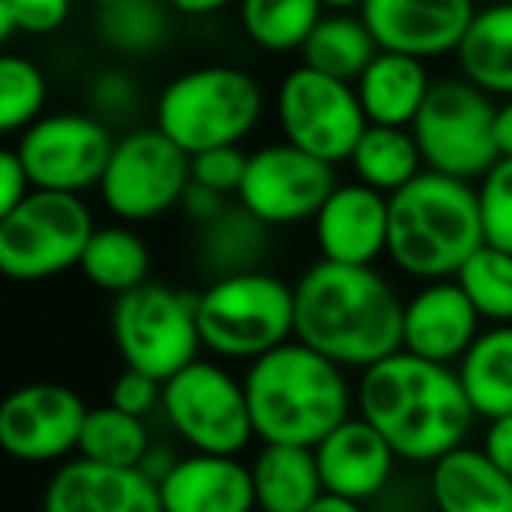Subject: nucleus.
I'll return each mask as SVG.
<instances>
[{"instance_id": "nucleus-1", "label": "nucleus", "mask_w": 512, "mask_h": 512, "mask_svg": "<svg viewBox=\"0 0 512 512\" xmlns=\"http://www.w3.org/2000/svg\"><path fill=\"white\" fill-rule=\"evenodd\" d=\"M405 300L373 265L321 258L293 283V338L345 370H366L401 349Z\"/></svg>"}, {"instance_id": "nucleus-2", "label": "nucleus", "mask_w": 512, "mask_h": 512, "mask_svg": "<svg viewBox=\"0 0 512 512\" xmlns=\"http://www.w3.org/2000/svg\"><path fill=\"white\" fill-rule=\"evenodd\" d=\"M356 408L408 464H432L464 446L478 418L457 370L405 349L366 366Z\"/></svg>"}, {"instance_id": "nucleus-3", "label": "nucleus", "mask_w": 512, "mask_h": 512, "mask_svg": "<svg viewBox=\"0 0 512 512\" xmlns=\"http://www.w3.org/2000/svg\"><path fill=\"white\" fill-rule=\"evenodd\" d=\"M255 439L317 446L352 411L345 366L321 356L300 338L276 345L244 373Z\"/></svg>"}, {"instance_id": "nucleus-4", "label": "nucleus", "mask_w": 512, "mask_h": 512, "mask_svg": "<svg viewBox=\"0 0 512 512\" xmlns=\"http://www.w3.org/2000/svg\"><path fill=\"white\" fill-rule=\"evenodd\" d=\"M387 255L415 279H453L485 244L478 189L443 171H422L405 189L387 196Z\"/></svg>"}, {"instance_id": "nucleus-5", "label": "nucleus", "mask_w": 512, "mask_h": 512, "mask_svg": "<svg viewBox=\"0 0 512 512\" xmlns=\"http://www.w3.org/2000/svg\"><path fill=\"white\" fill-rule=\"evenodd\" d=\"M262 112L265 95L255 74L230 63H203L164 84L154 126L192 157L209 147L241 143Z\"/></svg>"}, {"instance_id": "nucleus-6", "label": "nucleus", "mask_w": 512, "mask_h": 512, "mask_svg": "<svg viewBox=\"0 0 512 512\" xmlns=\"http://www.w3.org/2000/svg\"><path fill=\"white\" fill-rule=\"evenodd\" d=\"M196 317L206 352L251 363L293 338V286L265 269L216 276L196 293Z\"/></svg>"}, {"instance_id": "nucleus-7", "label": "nucleus", "mask_w": 512, "mask_h": 512, "mask_svg": "<svg viewBox=\"0 0 512 512\" xmlns=\"http://www.w3.org/2000/svg\"><path fill=\"white\" fill-rule=\"evenodd\" d=\"M91 230L95 216L81 196L32 189L0 220V276L42 283L77 269Z\"/></svg>"}, {"instance_id": "nucleus-8", "label": "nucleus", "mask_w": 512, "mask_h": 512, "mask_svg": "<svg viewBox=\"0 0 512 512\" xmlns=\"http://www.w3.org/2000/svg\"><path fill=\"white\" fill-rule=\"evenodd\" d=\"M112 342L122 363L164 384L203 352L196 293L150 279L119 293L112 304Z\"/></svg>"}, {"instance_id": "nucleus-9", "label": "nucleus", "mask_w": 512, "mask_h": 512, "mask_svg": "<svg viewBox=\"0 0 512 512\" xmlns=\"http://www.w3.org/2000/svg\"><path fill=\"white\" fill-rule=\"evenodd\" d=\"M411 133L425 157V168L464 178V182L481 178L499 161L492 95L467 77L432 81L429 95L411 122Z\"/></svg>"}, {"instance_id": "nucleus-10", "label": "nucleus", "mask_w": 512, "mask_h": 512, "mask_svg": "<svg viewBox=\"0 0 512 512\" xmlns=\"http://www.w3.org/2000/svg\"><path fill=\"white\" fill-rule=\"evenodd\" d=\"M189 182V154L157 126H143L115 136L98 192L115 220L147 223L182 203Z\"/></svg>"}, {"instance_id": "nucleus-11", "label": "nucleus", "mask_w": 512, "mask_h": 512, "mask_svg": "<svg viewBox=\"0 0 512 512\" xmlns=\"http://www.w3.org/2000/svg\"><path fill=\"white\" fill-rule=\"evenodd\" d=\"M168 425L199 453H241L255 439L244 380L213 359H192L161 384Z\"/></svg>"}, {"instance_id": "nucleus-12", "label": "nucleus", "mask_w": 512, "mask_h": 512, "mask_svg": "<svg viewBox=\"0 0 512 512\" xmlns=\"http://www.w3.org/2000/svg\"><path fill=\"white\" fill-rule=\"evenodd\" d=\"M276 119L293 147L328 164L349 161L363 129L370 126L352 81L321 74L307 63L279 81Z\"/></svg>"}, {"instance_id": "nucleus-13", "label": "nucleus", "mask_w": 512, "mask_h": 512, "mask_svg": "<svg viewBox=\"0 0 512 512\" xmlns=\"http://www.w3.org/2000/svg\"><path fill=\"white\" fill-rule=\"evenodd\" d=\"M112 147V126L95 112H49L21 133L14 150L32 178V189L84 196L98 189Z\"/></svg>"}, {"instance_id": "nucleus-14", "label": "nucleus", "mask_w": 512, "mask_h": 512, "mask_svg": "<svg viewBox=\"0 0 512 512\" xmlns=\"http://www.w3.org/2000/svg\"><path fill=\"white\" fill-rule=\"evenodd\" d=\"M335 185V164L283 140L248 154L237 203L269 227H293L314 220Z\"/></svg>"}, {"instance_id": "nucleus-15", "label": "nucleus", "mask_w": 512, "mask_h": 512, "mask_svg": "<svg viewBox=\"0 0 512 512\" xmlns=\"http://www.w3.org/2000/svg\"><path fill=\"white\" fill-rule=\"evenodd\" d=\"M88 405L67 384L35 380L0 398V453L18 464H60L77 453Z\"/></svg>"}, {"instance_id": "nucleus-16", "label": "nucleus", "mask_w": 512, "mask_h": 512, "mask_svg": "<svg viewBox=\"0 0 512 512\" xmlns=\"http://www.w3.org/2000/svg\"><path fill=\"white\" fill-rule=\"evenodd\" d=\"M359 14L380 49L432 60L457 53L474 18V0H363Z\"/></svg>"}, {"instance_id": "nucleus-17", "label": "nucleus", "mask_w": 512, "mask_h": 512, "mask_svg": "<svg viewBox=\"0 0 512 512\" xmlns=\"http://www.w3.org/2000/svg\"><path fill=\"white\" fill-rule=\"evenodd\" d=\"M42 512H164L161 488L140 467L77 457L56 464L42 488Z\"/></svg>"}, {"instance_id": "nucleus-18", "label": "nucleus", "mask_w": 512, "mask_h": 512, "mask_svg": "<svg viewBox=\"0 0 512 512\" xmlns=\"http://www.w3.org/2000/svg\"><path fill=\"white\" fill-rule=\"evenodd\" d=\"M481 321L485 317L460 290L457 279H432L405 304L401 349L453 366L481 335Z\"/></svg>"}, {"instance_id": "nucleus-19", "label": "nucleus", "mask_w": 512, "mask_h": 512, "mask_svg": "<svg viewBox=\"0 0 512 512\" xmlns=\"http://www.w3.org/2000/svg\"><path fill=\"white\" fill-rule=\"evenodd\" d=\"M387 196L366 182L335 185L314 216V237L321 258L345 265H373L387 255Z\"/></svg>"}, {"instance_id": "nucleus-20", "label": "nucleus", "mask_w": 512, "mask_h": 512, "mask_svg": "<svg viewBox=\"0 0 512 512\" xmlns=\"http://www.w3.org/2000/svg\"><path fill=\"white\" fill-rule=\"evenodd\" d=\"M317 471H321L324 492H335L352 502H370L387 488L398 464L394 446L380 436L377 425L363 415L338 422L321 443L314 446Z\"/></svg>"}, {"instance_id": "nucleus-21", "label": "nucleus", "mask_w": 512, "mask_h": 512, "mask_svg": "<svg viewBox=\"0 0 512 512\" xmlns=\"http://www.w3.org/2000/svg\"><path fill=\"white\" fill-rule=\"evenodd\" d=\"M164 512H255L251 464L234 453H199L178 457L157 481Z\"/></svg>"}, {"instance_id": "nucleus-22", "label": "nucleus", "mask_w": 512, "mask_h": 512, "mask_svg": "<svg viewBox=\"0 0 512 512\" xmlns=\"http://www.w3.org/2000/svg\"><path fill=\"white\" fill-rule=\"evenodd\" d=\"M429 492L439 512H512V474L481 446L464 443L432 460Z\"/></svg>"}, {"instance_id": "nucleus-23", "label": "nucleus", "mask_w": 512, "mask_h": 512, "mask_svg": "<svg viewBox=\"0 0 512 512\" xmlns=\"http://www.w3.org/2000/svg\"><path fill=\"white\" fill-rule=\"evenodd\" d=\"M432 88L425 60L394 49H380L366 70L356 77V91L363 112L380 126H411Z\"/></svg>"}, {"instance_id": "nucleus-24", "label": "nucleus", "mask_w": 512, "mask_h": 512, "mask_svg": "<svg viewBox=\"0 0 512 512\" xmlns=\"http://www.w3.org/2000/svg\"><path fill=\"white\" fill-rule=\"evenodd\" d=\"M258 512H304L324 492L314 446L262 443L251 460Z\"/></svg>"}, {"instance_id": "nucleus-25", "label": "nucleus", "mask_w": 512, "mask_h": 512, "mask_svg": "<svg viewBox=\"0 0 512 512\" xmlns=\"http://www.w3.org/2000/svg\"><path fill=\"white\" fill-rule=\"evenodd\" d=\"M457 63L481 91L512 98V0L474 11L457 46Z\"/></svg>"}, {"instance_id": "nucleus-26", "label": "nucleus", "mask_w": 512, "mask_h": 512, "mask_svg": "<svg viewBox=\"0 0 512 512\" xmlns=\"http://www.w3.org/2000/svg\"><path fill=\"white\" fill-rule=\"evenodd\" d=\"M272 248V227L241 203L227 206L216 220L199 227V265L209 276L262 269Z\"/></svg>"}, {"instance_id": "nucleus-27", "label": "nucleus", "mask_w": 512, "mask_h": 512, "mask_svg": "<svg viewBox=\"0 0 512 512\" xmlns=\"http://www.w3.org/2000/svg\"><path fill=\"white\" fill-rule=\"evenodd\" d=\"M457 377L478 418L512 411V324L481 331L460 356Z\"/></svg>"}, {"instance_id": "nucleus-28", "label": "nucleus", "mask_w": 512, "mask_h": 512, "mask_svg": "<svg viewBox=\"0 0 512 512\" xmlns=\"http://www.w3.org/2000/svg\"><path fill=\"white\" fill-rule=\"evenodd\" d=\"M349 164L359 182L391 196V192L405 189L411 178L422 175L425 157L418 150L411 126H380V122H370L363 129V136H359Z\"/></svg>"}, {"instance_id": "nucleus-29", "label": "nucleus", "mask_w": 512, "mask_h": 512, "mask_svg": "<svg viewBox=\"0 0 512 512\" xmlns=\"http://www.w3.org/2000/svg\"><path fill=\"white\" fill-rule=\"evenodd\" d=\"M77 269L84 272L95 290L119 293L133 290V286L147 283L150 276V251L147 241L126 223H112V227H95L84 244V255Z\"/></svg>"}, {"instance_id": "nucleus-30", "label": "nucleus", "mask_w": 512, "mask_h": 512, "mask_svg": "<svg viewBox=\"0 0 512 512\" xmlns=\"http://www.w3.org/2000/svg\"><path fill=\"white\" fill-rule=\"evenodd\" d=\"M377 53L380 46L373 39L370 25L363 21V14L349 11L321 14V21H317L314 32L307 35L304 49H300L307 67L331 77H342V81H356Z\"/></svg>"}, {"instance_id": "nucleus-31", "label": "nucleus", "mask_w": 512, "mask_h": 512, "mask_svg": "<svg viewBox=\"0 0 512 512\" xmlns=\"http://www.w3.org/2000/svg\"><path fill=\"white\" fill-rule=\"evenodd\" d=\"M321 14V0H237V18H241L244 35L265 53L304 49Z\"/></svg>"}, {"instance_id": "nucleus-32", "label": "nucleus", "mask_w": 512, "mask_h": 512, "mask_svg": "<svg viewBox=\"0 0 512 512\" xmlns=\"http://www.w3.org/2000/svg\"><path fill=\"white\" fill-rule=\"evenodd\" d=\"M168 0H112L98 7V39L119 56H150L168 42Z\"/></svg>"}, {"instance_id": "nucleus-33", "label": "nucleus", "mask_w": 512, "mask_h": 512, "mask_svg": "<svg viewBox=\"0 0 512 512\" xmlns=\"http://www.w3.org/2000/svg\"><path fill=\"white\" fill-rule=\"evenodd\" d=\"M150 450V432L140 415L115 408L112 401L98 408H88L77 443V457L98 460L112 467H140Z\"/></svg>"}, {"instance_id": "nucleus-34", "label": "nucleus", "mask_w": 512, "mask_h": 512, "mask_svg": "<svg viewBox=\"0 0 512 512\" xmlns=\"http://www.w3.org/2000/svg\"><path fill=\"white\" fill-rule=\"evenodd\" d=\"M478 314L495 324H512V251L481 244L453 276Z\"/></svg>"}, {"instance_id": "nucleus-35", "label": "nucleus", "mask_w": 512, "mask_h": 512, "mask_svg": "<svg viewBox=\"0 0 512 512\" xmlns=\"http://www.w3.org/2000/svg\"><path fill=\"white\" fill-rule=\"evenodd\" d=\"M49 81L39 63L0 49V136L25 133L39 115H46Z\"/></svg>"}, {"instance_id": "nucleus-36", "label": "nucleus", "mask_w": 512, "mask_h": 512, "mask_svg": "<svg viewBox=\"0 0 512 512\" xmlns=\"http://www.w3.org/2000/svg\"><path fill=\"white\" fill-rule=\"evenodd\" d=\"M481 230L495 248L512 251V157H499L478 185Z\"/></svg>"}, {"instance_id": "nucleus-37", "label": "nucleus", "mask_w": 512, "mask_h": 512, "mask_svg": "<svg viewBox=\"0 0 512 512\" xmlns=\"http://www.w3.org/2000/svg\"><path fill=\"white\" fill-rule=\"evenodd\" d=\"M140 102H143L140 81L119 67L98 70L88 84V112H95L108 126L112 122H126L133 112H140Z\"/></svg>"}, {"instance_id": "nucleus-38", "label": "nucleus", "mask_w": 512, "mask_h": 512, "mask_svg": "<svg viewBox=\"0 0 512 512\" xmlns=\"http://www.w3.org/2000/svg\"><path fill=\"white\" fill-rule=\"evenodd\" d=\"M189 168H192V182L209 185V189L223 192V196H237L244 168H248V154L241 150V143L209 147L189 157Z\"/></svg>"}, {"instance_id": "nucleus-39", "label": "nucleus", "mask_w": 512, "mask_h": 512, "mask_svg": "<svg viewBox=\"0 0 512 512\" xmlns=\"http://www.w3.org/2000/svg\"><path fill=\"white\" fill-rule=\"evenodd\" d=\"M112 401L115 408L129 411V415H140L147 418L150 411L161 405V380L150 377V373L143 370H133V366H126V370L115 377L112 384Z\"/></svg>"}, {"instance_id": "nucleus-40", "label": "nucleus", "mask_w": 512, "mask_h": 512, "mask_svg": "<svg viewBox=\"0 0 512 512\" xmlns=\"http://www.w3.org/2000/svg\"><path fill=\"white\" fill-rule=\"evenodd\" d=\"M70 0H11L14 25L25 35H53L67 25Z\"/></svg>"}, {"instance_id": "nucleus-41", "label": "nucleus", "mask_w": 512, "mask_h": 512, "mask_svg": "<svg viewBox=\"0 0 512 512\" xmlns=\"http://www.w3.org/2000/svg\"><path fill=\"white\" fill-rule=\"evenodd\" d=\"M28 192H32V178H28L18 150L0 147V220H4Z\"/></svg>"}, {"instance_id": "nucleus-42", "label": "nucleus", "mask_w": 512, "mask_h": 512, "mask_svg": "<svg viewBox=\"0 0 512 512\" xmlns=\"http://www.w3.org/2000/svg\"><path fill=\"white\" fill-rule=\"evenodd\" d=\"M227 206L230 203H227V196H223V192L209 189V185H199V182H189L182 203H178V209H182V213L189 216L196 227H203V223L216 220V216H220Z\"/></svg>"}, {"instance_id": "nucleus-43", "label": "nucleus", "mask_w": 512, "mask_h": 512, "mask_svg": "<svg viewBox=\"0 0 512 512\" xmlns=\"http://www.w3.org/2000/svg\"><path fill=\"white\" fill-rule=\"evenodd\" d=\"M481 450H485L502 471L512 474V411L509 415L488 418L485 436H481Z\"/></svg>"}, {"instance_id": "nucleus-44", "label": "nucleus", "mask_w": 512, "mask_h": 512, "mask_svg": "<svg viewBox=\"0 0 512 512\" xmlns=\"http://www.w3.org/2000/svg\"><path fill=\"white\" fill-rule=\"evenodd\" d=\"M495 147L499 157H512V98L495 105Z\"/></svg>"}, {"instance_id": "nucleus-45", "label": "nucleus", "mask_w": 512, "mask_h": 512, "mask_svg": "<svg viewBox=\"0 0 512 512\" xmlns=\"http://www.w3.org/2000/svg\"><path fill=\"white\" fill-rule=\"evenodd\" d=\"M175 453L168 450V446H154L150 443V450H147V457H143V464H140V471L147 474V478H154V481H161L164 474L175 467Z\"/></svg>"}, {"instance_id": "nucleus-46", "label": "nucleus", "mask_w": 512, "mask_h": 512, "mask_svg": "<svg viewBox=\"0 0 512 512\" xmlns=\"http://www.w3.org/2000/svg\"><path fill=\"white\" fill-rule=\"evenodd\" d=\"M227 4H234V0H168L171 11L189 14V18H206V14L223 11Z\"/></svg>"}, {"instance_id": "nucleus-47", "label": "nucleus", "mask_w": 512, "mask_h": 512, "mask_svg": "<svg viewBox=\"0 0 512 512\" xmlns=\"http://www.w3.org/2000/svg\"><path fill=\"white\" fill-rule=\"evenodd\" d=\"M304 512H363V502L342 499V495H335V492H321Z\"/></svg>"}, {"instance_id": "nucleus-48", "label": "nucleus", "mask_w": 512, "mask_h": 512, "mask_svg": "<svg viewBox=\"0 0 512 512\" xmlns=\"http://www.w3.org/2000/svg\"><path fill=\"white\" fill-rule=\"evenodd\" d=\"M14 32H18V25H14L11 0H0V49H4V42L11 39Z\"/></svg>"}, {"instance_id": "nucleus-49", "label": "nucleus", "mask_w": 512, "mask_h": 512, "mask_svg": "<svg viewBox=\"0 0 512 512\" xmlns=\"http://www.w3.org/2000/svg\"><path fill=\"white\" fill-rule=\"evenodd\" d=\"M324 11H356V7H363V0H321Z\"/></svg>"}, {"instance_id": "nucleus-50", "label": "nucleus", "mask_w": 512, "mask_h": 512, "mask_svg": "<svg viewBox=\"0 0 512 512\" xmlns=\"http://www.w3.org/2000/svg\"><path fill=\"white\" fill-rule=\"evenodd\" d=\"M91 4H95V7H105V4H112V0H91Z\"/></svg>"}, {"instance_id": "nucleus-51", "label": "nucleus", "mask_w": 512, "mask_h": 512, "mask_svg": "<svg viewBox=\"0 0 512 512\" xmlns=\"http://www.w3.org/2000/svg\"><path fill=\"white\" fill-rule=\"evenodd\" d=\"M415 512H439L436 506H432V509H415Z\"/></svg>"}]
</instances>
